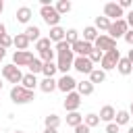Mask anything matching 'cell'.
Listing matches in <instances>:
<instances>
[{"label":"cell","instance_id":"cell-1","mask_svg":"<svg viewBox=\"0 0 133 133\" xmlns=\"http://www.w3.org/2000/svg\"><path fill=\"white\" fill-rule=\"evenodd\" d=\"M10 100H12V104H29L35 100V91L25 89L23 85H12L10 87Z\"/></svg>","mask_w":133,"mask_h":133},{"label":"cell","instance_id":"cell-2","mask_svg":"<svg viewBox=\"0 0 133 133\" xmlns=\"http://www.w3.org/2000/svg\"><path fill=\"white\" fill-rule=\"evenodd\" d=\"M2 79H6V81L12 83V85H21L23 73H21V69L15 66V64H4V66H2Z\"/></svg>","mask_w":133,"mask_h":133},{"label":"cell","instance_id":"cell-3","mask_svg":"<svg viewBox=\"0 0 133 133\" xmlns=\"http://www.w3.org/2000/svg\"><path fill=\"white\" fill-rule=\"evenodd\" d=\"M118 60H121V52H118V48H114V50H110V52L104 54V58H102V62H100V69H102L104 73H106V71H112V69H116Z\"/></svg>","mask_w":133,"mask_h":133},{"label":"cell","instance_id":"cell-4","mask_svg":"<svg viewBox=\"0 0 133 133\" xmlns=\"http://www.w3.org/2000/svg\"><path fill=\"white\" fill-rule=\"evenodd\" d=\"M39 15H42L44 23L50 25V27H56V25L60 23V15H58V10H56L52 4H50V6H42V8H39Z\"/></svg>","mask_w":133,"mask_h":133},{"label":"cell","instance_id":"cell-5","mask_svg":"<svg viewBox=\"0 0 133 133\" xmlns=\"http://www.w3.org/2000/svg\"><path fill=\"white\" fill-rule=\"evenodd\" d=\"M73 62H75V54H73V50L56 56V66H58V71H60L62 75H69V71L73 69Z\"/></svg>","mask_w":133,"mask_h":133},{"label":"cell","instance_id":"cell-6","mask_svg":"<svg viewBox=\"0 0 133 133\" xmlns=\"http://www.w3.org/2000/svg\"><path fill=\"white\" fill-rule=\"evenodd\" d=\"M129 31V25H127V19H118V21H112L110 23V29H108V35L116 42L118 37H125V33Z\"/></svg>","mask_w":133,"mask_h":133},{"label":"cell","instance_id":"cell-7","mask_svg":"<svg viewBox=\"0 0 133 133\" xmlns=\"http://www.w3.org/2000/svg\"><path fill=\"white\" fill-rule=\"evenodd\" d=\"M94 48L106 54V52H110V50H114V48H116V42H114L108 33H100V35H98V39L94 42Z\"/></svg>","mask_w":133,"mask_h":133},{"label":"cell","instance_id":"cell-8","mask_svg":"<svg viewBox=\"0 0 133 133\" xmlns=\"http://www.w3.org/2000/svg\"><path fill=\"white\" fill-rule=\"evenodd\" d=\"M104 17H106V19H110V21L125 19L123 8L118 6V2H106V4H104Z\"/></svg>","mask_w":133,"mask_h":133},{"label":"cell","instance_id":"cell-9","mask_svg":"<svg viewBox=\"0 0 133 133\" xmlns=\"http://www.w3.org/2000/svg\"><path fill=\"white\" fill-rule=\"evenodd\" d=\"M73 69H75V71H79L81 75H89V73L94 71V62L89 60V56H75Z\"/></svg>","mask_w":133,"mask_h":133},{"label":"cell","instance_id":"cell-10","mask_svg":"<svg viewBox=\"0 0 133 133\" xmlns=\"http://www.w3.org/2000/svg\"><path fill=\"white\" fill-rule=\"evenodd\" d=\"M33 58H35V56H33L29 50H17V52L12 54V64L19 66V69H21V66H29V62H31Z\"/></svg>","mask_w":133,"mask_h":133},{"label":"cell","instance_id":"cell-11","mask_svg":"<svg viewBox=\"0 0 133 133\" xmlns=\"http://www.w3.org/2000/svg\"><path fill=\"white\" fill-rule=\"evenodd\" d=\"M81 106V94L79 91H71L64 98V110L66 112H77V108Z\"/></svg>","mask_w":133,"mask_h":133},{"label":"cell","instance_id":"cell-12","mask_svg":"<svg viewBox=\"0 0 133 133\" xmlns=\"http://www.w3.org/2000/svg\"><path fill=\"white\" fill-rule=\"evenodd\" d=\"M71 50H73L75 56H89L91 50H94V44H89V42H85V39H79V42H75V44L71 46Z\"/></svg>","mask_w":133,"mask_h":133},{"label":"cell","instance_id":"cell-13","mask_svg":"<svg viewBox=\"0 0 133 133\" xmlns=\"http://www.w3.org/2000/svg\"><path fill=\"white\" fill-rule=\"evenodd\" d=\"M77 83H79V81H75L71 75H62V77L58 79V89H60L62 94H71V91L77 89Z\"/></svg>","mask_w":133,"mask_h":133},{"label":"cell","instance_id":"cell-14","mask_svg":"<svg viewBox=\"0 0 133 133\" xmlns=\"http://www.w3.org/2000/svg\"><path fill=\"white\" fill-rule=\"evenodd\" d=\"M100 121H104L106 125L108 123H114V116H116V110L110 106V104H106V106H102V110H100Z\"/></svg>","mask_w":133,"mask_h":133},{"label":"cell","instance_id":"cell-15","mask_svg":"<svg viewBox=\"0 0 133 133\" xmlns=\"http://www.w3.org/2000/svg\"><path fill=\"white\" fill-rule=\"evenodd\" d=\"M64 35H66V29H62L60 25H56V27H50V42H54V44H58V42H64Z\"/></svg>","mask_w":133,"mask_h":133},{"label":"cell","instance_id":"cell-16","mask_svg":"<svg viewBox=\"0 0 133 133\" xmlns=\"http://www.w3.org/2000/svg\"><path fill=\"white\" fill-rule=\"evenodd\" d=\"M21 85H23L25 89H31V91H35V87H39V81H37V77H35V75L27 73V75H23V81H21Z\"/></svg>","mask_w":133,"mask_h":133},{"label":"cell","instance_id":"cell-17","mask_svg":"<svg viewBox=\"0 0 133 133\" xmlns=\"http://www.w3.org/2000/svg\"><path fill=\"white\" fill-rule=\"evenodd\" d=\"M29 44H31V42L27 39V35H25V33H17V35L12 37V46H15L17 50H27V48H29Z\"/></svg>","mask_w":133,"mask_h":133},{"label":"cell","instance_id":"cell-18","mask_svg":"<svg viewBox=\"0 0 133 133\" xmlns=\"http://www.w3.org/2000/svg\"><path fill=\"white\" fill-rule=\"evenodd\" d=\"M116 71H118L121 75H131V73H133V62H131V60L125 56V58H121V60H118Z\"/></svg>","mask_w":133,"mask_h":133},{"label":"cell","instance_id":"cell-19","mask_svg":"<svg viewBox=\"0 0 133 133\" xmlns=\"http://www.w3.org/2000/svg\"><path fill=\"white\" fill-rule=\"evenodd\" d=\"M39 89H42L44 94H52L54 89H58V81H56V79H46V77H44V79L39 81Z\"/></svg>","mask_w":133,"mask_h":133},{"label":"cell","instance_id":"cell-20","mask_svg":"<svg viewBox=\"0 0 133 133\" xmlns=\"http://www.w3.org/2000/svg\"><path fill=\"white\" fill-rule=\"evenodd\" d=\"M77 91L81 94V98H83V96H91V94H94V83H91L89 79L79 81V83H77Z\"/></svg>","mask_w":133,"mask_h":133},{"label":"cell","instance_id":"cell-21","mask_svg":"<svg viewBox=\"0 0 133 133\" xmlns=\"http://www.w3.org/2000/svg\"><path fill=\"white\" fill-rule=\"evenodd\" d=\"M23 33L27 35V39H29V42H39V39H42V35H39L42 31H39V27H37V25H29Z\"/></svg>","mask_w":133,"mask_h":133},{"label":"cell","instance_id":"cell-22","mask_svg":"<svg viewBox=\"0 0 133 133\" xmlns=\"http://www.w3.org/2000/svg\"><path fill=\"white\" fill-rule=\"evenodd\" d=\"M98 35H100V31H98L94 25H87V27L83 29V39L89 42V44H94V42L98 39Z\"/></svg>","mask_w":133,"mask_h":133},{"label":"cell","instance_id":"cell-23","mask_svg":"<svg viewBox=\"0 0 133 133\" xmlns=\"http://www.w3.org/2000/svg\"><path fill=\"white\" fill-rule=\"evenodd\" d=\"M29 19H31V8H29V6L17 8V21H19V23H29Z\"/></svg>","mask_w":133,"mask_h":133},{"label":"cell","instance_id":"cell-24","mask_svg":"<svg viewBox=\"0 0 133 133\" xmlns=\"http://www.w3.org/2000/svg\"><path fill=\"white\" fill-rule=\"evenodd\" d=\"M56 71H58V66H56V62H44V69H42V75H44L46 79H54V75H56Z\"/></svg>","mask_w":133,"mask_h":133},{"label":"cell","instance_id":"cell-25","mask_svg":"<svg viewBox=\"0 0 133 133\" xmlns=\"http://www.w3.org/2000/svg\"><path fill=\"white\" fill-rule=\"evenodd\" d=\"M89 81L96 85V83H104L106 81V73L102 71V69H94L91 73H89Z\"/></svg>","mask_w":133,"mask_h":133},{"label":"cell","instance_id":"cell-26","mask_svg":"<svg viewBox=\"0 0 133 133\" xmlns=\"http://www.w3.org/2000/svg\"><path fill=\"white\" fill-rule=\"evenodd\" d=\"M129 121H131V114H129V110H118V112H116V116H114V123H116L118 127H123V125H129Z\"/></svg>","mask_w":133,"mask_h":133},{"label":"cell","instance_id":"cell-27","mask_svg":"<svg viewBox=\"0 0 133 133\" xmlns=\"http://www.w3.org/2000/svg\"><path fill=\"white\" fill-rule=\"evenodd\" d=\"M110 19H106V17H96V23H94V27L98 29V31H108L110 29Z\"/></svg>","mask_w":133,"mask_h":133},{"label":"cell","instance_id":"cell-28","mask_svg":"<svg viewBox=\"0 0 133 133\" xmlns=\"http://www.w3.org/2000/svg\"><path fill=\"white\" fill-rule=\"evenodd\" d=\"M81 123H83V116H81L79 112H69V114H66V125H69V127L75 129V127L81 125Z\"/></svg>","mask_w":133,"mask_h":133},{"label":"cell","instance_id":"cell-29","mask_svg":"<svg viewBox=\"0 0 133 133\" xmlns=\"http://www.w3.org/2000/svg\"><path fill=\"white\" fill-rule=\"evenodd\" d=\"M54 8H56V10H58V15L62 17V15H66V12L73 8V4H71L69 0H58V2L54 4Z\"/></svg>","mask_w":133,"mask_h":133},{"label":"cell","instance_id":"cell-30","mask_svg":"<svg viewBox=\"0 0 133 133\" xmlns=\"http://www.w3.org/2000/svg\"><path fill=\"white\" fill-rule=\"evenodd\" d=\"M44 125L50 127V129H58V125H60V116L52 112V114H48V116L44 118Z\"/></svg>","mask_w":133,"mask_h":133},{"label":"cell","instance_id":"cell-31","mask_svg":"<svg viewBox=\"0 0 133 133\" xmlns=\"http://www.w3.org/2000/svg\"><path fill=\"white\" fill-rule=\"evenodd\" d=\"M52 48V42H50V37H42L39 42H35V50L42 54V52H46V50H50Z\"/></svg>","mask_w":133,"mask_h":133},{"label":"cell","instance_id":"cell-32","mask_svg":"<svg viewBox=\"0 0 133 133\" xmlns=\"http://www.w3.org/2000/svg\"><path fill=\"white\" fill-rule=\"evenodd\" d=\"M27 69H29V73H31V75H37V73H42V69H44V62H42L39 58H33V60L29 62V66H27Z\"/></svg>","mask_w":133,"mask_h":133},{"label":"cell","instance_id":"cell-33","mask_svg":"<svg viewBox=\"0 0 133 133\" xmlns=\"http://www.w3.org/2000/svg\"><path fill=\"white\" fill-rule=\"evenodd\" d=\"M83 123L91 129V127L100 125V116H98V114H94V112H89V114H85V116H83Z\"/></svg>","mask_w":133,"mask_h":133},{"label":"cell","instance_id":"cell-34","mask_svg":"<svg viewBox=\"0 0 133 133\" xmlns=\"http://www.w3.org/2000/svg\"><path fill=\"white\" fill-rule=\"evenodd\" d=\"M54 52H56V56L58 54H64V52H71V44L64 39V42H58L56 46H54Z\"/></svg>","mask_w":133,"mask_h":133},{"label":"cell","instance_id":"cell-35","mask_svg":"<svg viewBox=\"0 0 133 133\" xmlns=\"http://www.w3.org/2000/svg\"><path fill=\"white\" fill-rule=\"evenodd\" d=\"M64 39H66V42L73 46L75 42H79V31H77V29H66V35H64Z\"/></svg>","mask_w":133,"mask_h":133},{"label":"cell","instance_id":"cell-36","mask_svg":"<svg viewBox=\"0 0 133 133\" xmlns=\"http://www.w3.org/2000/svg\"><path fill=\"white\" fill-rule=\"evenodd\" d=\"M54 56H56V52H54V48H50V50L39 54V60L42 62H54Z\"/></svg>","mask_w":133,"mask_h":133},{"label":"cell","instance_id":"cell-37","mask_svg":"<svg viewBox=\"0 0 133 133\" xmlns=\"http://www.w3.org/2000/svg\"><path fill=\"white\" fill-rule=\"evenodd\" d=\"M102 58H104V52H100V50H91V54H89V60L96 64V62H102Z\"/></svg>","mask_w":133,"mask_h":133},{"label":"cell","instance_id":"cell-38","mask_svg":"<svg viewBox=\"0 0 133 133\" xmlns=\"http://www.w3.org/2000/svg\"><path fill=\"white\" fill-rule=\"evenodd\" d=\"M0 46H2L4 50H6V48H10V46H12V37H10L8 33H6V35H2V37H0Z\"/></svg>","mask_w":133,"mask_h":133},{"label":"cell","instance_id":"cell-39","mask_svg":"<svg viewBox=\"0 0 133 133\" xmlns=\"http://www.w3.org/2000/svg\"><path fill=\"white\" fill-rule=\"evenodd\" d=\"M106 133H118V125L116 123H108L106 125Z\"/></svg>","mask_w":133,"mask_h":133},{"label":"cell","instance_id":"cell-40","mask_svg":"<svg viewBox=\"0 0 133 133\" xmlns=\"http://www.w3.org/2000/svg\"><path fill=\"white\" fill-rule=\"evenodd\" d=\"M75 133H89V127H87L85 123H81V125L75 127Z\"/></svg>","mask_w":133,"mask_h":133},{"label":"cell","instance_id":"cell-41","mask_svg":"<svg viewBox=\"0 0 133 133\" xmlns=\"http://www.w3.org/2000/svg\"><path fill=\"white\" fill-rule=\"evenodd\" d=\"M123 39H125V42H127V44L133 48V29H129V31L125 33V37H123Z\"/></svg>","mask_w":133,"mask_h":133},{"label":"cell","instance_id":"cell-42","mask_svg":"<svg viewBox=\"0 0 133 133\" xmlns=\"http://www.w3.org/2000/svg\"><path fill=\"white\" fill-rule=\"evenodd\" d=\"M127 25H129V29H133V8H131L129 15H127Z\"/></svg>","mask_w":133,"mask_h":133},{"label":"cell","instance_id":"cell-43","mask_svg":"<svg viewBox=\"0 0 133 133\" xmlns=\"http://www.w3.org/2000/svg\"><path fill=\"white\" fill-rule=\"evenodd\" d=\"M118 6H121L123 10H125V8H131V0H121V2H118Z\"/></svg>","mask_w":133,"mask_h":133},{"label":"cell","instance_id":"cell-44","mask_svg":"<svg viewBox=\"0 0 133 133\" xmlns=\"http://www.w3.org/2000/svg\"><path fill=\"white\" fill-rule=\"evenodd\" d=\"M2 35H6V25H4V23H0V37H2Z\"/></svg>","mask_w":133,"mask_h":133},{"label":"cell","instance_id":"cell-45","mask_svg":"<svg viewBox=\"0 0 133 133\" xmlns=\"http://www.w3.org/2000/svg\"><path fill=\"white\" fill-rule=\"evenodd\" d=\"M4 56H6V50H4V48H2V46H0V62H2V60H4Z\"/></svg>","mask_w":133,"mask_h":133},{"label":"cell","instance_id":"cell-46","mask_svg":"<svg viewBox=\"0 0 133 133\" xmlns=\"http://www.w3.org/2000/svg\"><path fill=\"white\" fill-rule=\"evenodd\" d=\"M44 133H58V131H56V129H50V127H46V129H44Z\"/></svg>","mask_w":133,"mask_h":133},{"label":"cell","instance_id":"cell-47","mask_svg":"<svg viewBox=\"0 0 133 133\" xmlns=\"http://www.w3.org/2000/svg\"><path fill=\"white\" fill-rule=\"evenodd\" d=\"M127 58H129V60H131V62H133V48H131V50H129V54H127Z\"/></svg>","mask_w":133,"mask_h":133},{"label":"cell","instance_id":"cell-48","mask_svg":"<svg viewBox=\"0 0 133 133\" xmlns=\"http://www.w3.org/2000/svg\"><path fill=\"white\" fill-rule=\"evenodd\" d=\"M2 10H4V2L0 0V12H2Z\"/></svg>","mask_w":133,"mask_h":133},{"label":"cell","instance_id":"cell-49","mask_svg":"<svg viewBox=\"0 0 133 133\" xmlns=\"http://www.w3.org/2000/svg\"><path fill=\"white\" fill-rule=\"evenodd\" d=\"M129 114L133 116V102H131V108H129Z\"/></svg>","mask_w":133,"mask_h":133},{"label":"cell","instance_id":"cell-50","mask_svg":"<svg viewBox=\"0 0 133 133\" xmlns=\"http://www.w3.org/2000/svg\"><path fill=\"white\" fill-rule=\"evenodd\" d=\"M2 87H4V83H2V79H0V91H2Z\"/></svg>","mask_w":133,"mask_h":133},{"label":"cell","instance_id":"cell-51","mask_svg":"<svg viewBox=\"0 0 133 133\" xmlns=\"http://www.w3.org/2000/svg\"><path fill=\"white\" fill-rule=\"evenodd\" d=\"M127 133H133V127H129V131H127Z\"/></svg>","mask_w":133,"mask_h":133},{"label":"cell","instance_id":"cell-52","mask_svg":"<svg viewBox=\"0 0 133 133\" xmlns=\"http://www.w3.org/2000/svg\"><path fill=\"white\" fill-rule=\"evenodd\" d=\"M15 133H25V131H15Z\"/></svg>","mask_w":133,"mask_h":133}]
</instances>
